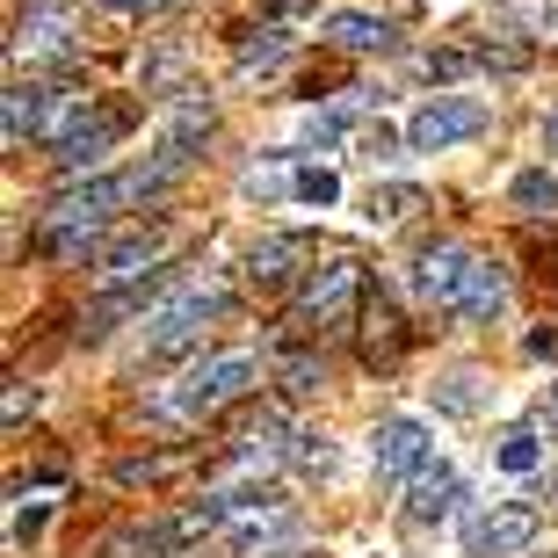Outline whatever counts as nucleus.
Listing matches in <instances>:
<instances>
[{
    "instance_id": "1",
    "label": "nucleus",
    "mask_w": 558,
    "mask_h": 558,
    "mask_svg": "<svg viewBox=\"0 0 558 558\" xmlns=\"http://www.w3.org/2000/svg\"><path fill=\"white\" fill-rule=\"evenodd\" d=\"M254 377H262V363H254V355H218V363H196V371H189L182 385L160 399V407H167L174 421H204V414H218L226 399L247 392Z\"/></svg>"
},
{
    "instance_id": "2",
    "label": "nucleus",
    "mask_w": 558,
    "mask_h": 558,
    "mask_svg": "<svg viewBox=\"0 0 558 558\" xmlns=\"http://www.w3.org/2000/svg\"><path fill=\"white\" fill-rule=\"evenodd\" d=\"M218 312H226V283H189L182 298H167V305L145 319V355L189 349V341H196V333H204Z\"/></svg>"
},
{
    "instance_id": "3",
    "label": "nucleus",
    "mask_w": 558,
    "mask_h": 558,
    "mask_svg": "<svg viewBox=\"0 0 558 558\" xmlns=\"http://www.w3.org/2000/svg\"><path fill=\"white\" fill-rule=\"evenodd\" d=\"M478 131H486V102L478 95H435V102H421L407 117V145L414 153H450V145L478 138Z\"/></svg>"
},
{
    "instance_id": "4",
    "label": "nucleus",
    "mask_w": 558,
    "mask_h": 558,
    "mask_svg": "<svg viewBox=\"0 0 558 558\" xmlns=\"http://www.w3.org/2000/svg\"><path fill=\"white\" fill-rule=\"evenodd\" d=\"M537 508H522V500H494V508H478L464 522V558H515L537 544Z\"/></svg>"
},
{
    "instance_id": "5",
    "label": "nucleus",
    "mask_w": 558,
    "mask_h": 558,
    "mask_svg": "<svg viewBox=\"0 0 558 558\" xmlns=\"http://www.w3.org/2000/svg\"><path fill=\"white\" fill-rule=\"evenodd\" d=\"M428 457H435V428L428 421H414V414H399V421H385V428L371 435V464H377V478H421L428 472Z\"/></svg>"
},
{
    "instance_id": "6",
    "label": "nucleus",
    "mask_w": 558,
    "mask_h": 558,
    "mask_svg": "<svg viewBox=\"0 0 558 558\" xmlns=\"http://www.w3.org/2000/svg\"><path fill=\"white\" fill-rule=\"evenodd\" d=\"M298 530V515H290V500H240V515L226 522V544L240 558H269L276 544Z\"/></svg>"
},
{
    "instance_id": "7",
    "label": "nucleus",
    "mask_w": 558,
    "mask_h": 558,
    "mask_svg": "<svg viewBox=\"0 0 558 558\" xmlns=\"http://www.w3.org/2000/svg\"><path fill=\"white\" fill-rule=\"evenodd\" d=\"M204 138H210V102H196V95H189V102H174V117H167L160 138H153V167L174 182V174L204 153Z\"/></svg>"
},
{
    "instance_id": "8",
    "label": "nucleus",
    "mask_w": 558,
    "mask_h": 558,
    "mask_svg": "<svg viewBox=\"0 0 558 558\" xmlns=\"http://www.w3.org/2000/svg\"><path fill=\"white\" fill-rule=\"evenodd\" d=\"M355 283H363V269H355L349 254H333L327 269L305 283V298H298V319H305V327H341V319H349Z\"/></svg>"
},
{
    "instance_id": "9",
    "label": "nucleus",
    "mask_w": 558,
    "mask_h": 558,
    "mask_svg": "<svg viewBox=\"0 0 558 558\" xmlns=\"http://www.w3.org/2000/svg\"><path fill=\"white\" fill-rule=\"evenodd\" d=\"M131 131V109H87L81 124L59 138V167L65 174H81V167H102L109 160V145Z\"/></svg>"
},
{
    "instance_id": "10",
    "label": "nucleus",
    "mask_w": 558,
    "mask_h": 558,
    "mask_svg": "<svg viewBox=\"0 0 558 558\" xmlns=\"http://www.w3.org/2000/svg\"><path fill=\"white\" fill-rule=\"evenodd\" d=\"M464 283H472V254H464V247H428L414 262V298L435 305V312H457Z\"/></svg>"
},
{
    "instance_id": "11",
    "label": "nucleus",
    "mask_w": 558,
    "mask_h": 558,
    "mask_svg": "<svg viewBox=\"0 0 558 558\" xmlns=\"http://www.w3.org/2000/svg\"><path fill=\"white\" fill-rule=\"evenodd\" d=\"M160 254H167V232L153 226V232H124V240H109L102 254H95V276L102 283H131V276H145V269H160Z\"/></svg>"
},
{
    "instance_id": "12",
    "label": "nucleus",
    "mask_w": 558,
    "mask_h": 558,
    "mask_svg": "<svg viewBox=\"0 0 558 558\" xmlns=\"http://www.w3.org/2000/svg\"><path fill=\"white\" fill-rule=\"evenodd\" d=\"M15 59H22V65L73 59V15H65V8H37V15L15 29Z\"/></svg>"
},
{
    "instance_id": "13",
    "label": "nucleus",
    "mask_w": 558,
    "mask_h": 558,
    "mask_svg": "<svg viewBox=\"0 0 558 558\" xmlns=\"http://www.w3.org/2000/svg\"><path fill=\"white\" fill-rule=\"evenodd\" d=\"M500 312H508V269H500V262H472V283H464V298H457V319L494 327Z\"/></svg>"
},
{
    "instance_id": "14",
    "label": "nucleus",
    "mask_w": 558,
    "mask_h": 558,
    "mask_svg": "<svg viewBox=\"0 0 558 558\" xmlns=\"http://www.w3.org/2000/svg\"><path fill=\"white\" fill-rule=\"evenodd\" d=\"M319 37L349 44V51H385V44H392V29H385L377 15H363V8H333V15L319 22Z\"/></svg>"
},
{
    "instance_id": "15",
    "label": "nucleus",
    "mask_w": 558,
    "mask_h": 558,
    "mask_svg": "<svg viewBox=\"0 0 558 558\" xmlns=\"http://www.w3.org/2000/svg\"><path fill=\"white\" fill-rule=\"evenodd\" d=\"M290 262H305V240H298V232H269V240L247 247V276L254 283H283Z\"/></svg>"
},
{
    "instance_id": "16",
    "label": "nucleus",
    "mask_w": 558,
    "mask_h": 558,
    "mask_svg": "<svg viewBox=\"0 0 558 558\" xmlns=\"http://www.w3.org/2000/svg\"><path fill=\"white\" fill-rule=\"evenodd\" d=\"M457 500H464L457 472H442V464H435V472H421V478H414V500H407V515H414V522H442Z\"/></svg>"
},
{
    "instance_id": "17",
    "label": "nucleus",
    "mask_w": 558,
    "mask_h": 558,
    "mask_svg": "<svg viewBox=\"0 0 558 558\" xmlns=\"http://www.w3.org/2000/svg\"><path fill=\"white\" fill-rule=\"evenodd\" d=\"M508 196H515L530 218H551V210H558V174H551V167H522L515 182H508Z\"/></svg>"
},
{
    "instance_id": "18",
    "label": "nucleus",
    "mask_w": 558,
    "mask_h": 558,
    "mask_svg": "<svg viewBox=\"0 0 558 558\" xmlns=\"http://www.w3.org/2000/svg\"><path fill=\"white\" fill-rule=\"evenodd\" d=\"M494 464H500V472H508V478H530V472H537V464H544V442H537V435H530V428H508V435H500V442H494Z\"/></svg>"
},
{
    "instance_id": "19",
    "label": "nucleus",
    "mask_w": 558,
    "mask_h": 558,
    "mask_svg": "<svg viewBox=\"0 0 558 558\" xmlns=\"http://www.w3.org/2000/svg\"><path fill=\"white\" fill-rule=\"evenodd\" d=\"M44 102H51V87H15V95H8V138H37L44 131Z\"/></svg>"
},
{
    "instance_id": "20",
    "label": "nucleus",
    "mask_w": 558,
    "mask_h": 558,
    "mask_svg": "<svg viewBox=\"0 0 558 558\" xmlns=\"http://www.w3.org/2000/svg\"><path fill=\"white\" fill-rule=\"evenodd\" d=\"M290 59V29H254L247 44H240V73H269V65Z\"/></svg>"
},
{
    "instance_id": "21",
    "label": "nucleus",
    "mask_w": 558,
    "mask_h": 558,
    "mask_svg": "<svg viewBox=\"0 0 558 558\" xmlns=\"http://www.w3.org/2000/svg\"><path fill=\"white\" fill-rule=\"evenodd\" d=\"M414 204H421L414 189H371V196H363V218H371V226H399Z\"/></svg>"
},
{
    "instance_id": "22",
    "label": "nucleus",
    "mask_w": 558,
    "mask_h": 558,
    "mask_svg": "<svg viewBox=\"0 0 558 558\" xmlns=\"http://www.w3.org/2000/svg\"><path fill=\"white\" fill-rule=\"evenodd\" d=\"M290 196H305V204H319V210H327V204H341V174H333V167H305Z\"/></svg>"
},
{
    "instance_id": "23",
    "label": "nucleus",
    "mask_w": 558,
    "mask_h": 558,
    "mask_svg": "<svg viewBox=\"0 0 558 558\" xmlns=\"http://www.w3.org/2000/svg\"><path fill=\"white\" fill-rule=\"evenodd\" d=\"M341 124H349V109H312V117H305V145H333Z\"/></svg>"
},
{
    "instance_id": "24",
    "label": "nucleus",
    "mask_w": 558,
    "mask_h": 558,
    "mask_svg": "<svg viewBox=\"0 0 558 558\" xmlns=\"http://www.w3.org/2000/svg\"><path fill=\"white\" fill-rule=\"evenodd\" d=\"M283 385H290V392H319V385H327V371H319L312 355H290V363H283Z\"/></svg>"
},
{
    "instance_id": "25",
    "label": "nucleus",
    "mask_w": 558,
    "mask_h": 558,
    "mask_svg": "<svg viewBox=\"0 0 558 558\" xmlns=\"http://www.w3.org/2000/svg\"><path fill=\"white\" fill-rule=\"evenodd\" d=\"M240 189H247V196H283V189H298V174H283V167H254Z\"/></svg>"
},
{
    "instance_id": "26",
    "label": "nucleus",
    "mask_w": 558,
    "mask_h": 558,
    "mask_svg": "<svg viewBox=\"0 0 558 558\" xmlns=\"http://www.w3.org/2000/svg\"><path fill=\"white\" fill-rule=\"evenodd\" d=\"M44 522H51V508H44V500H29V508L15 515V544H37V537H44Z\"/></svg>"
},
{
    "instance_id": "27",
    "label": "nucleus",
    "mask_w": 558,
    "mask_h": 558,
    "mask_svg": "<svg viewBox=\"0 0 558 558\" xmlns=\"http://www.w3.org/2000/svg\"><path fill=\"white\" fill-rule=\"evenodd\" d=\"M442 407H450V414H472V407H478V377H450Z\"/></svg>"
},
{
    "instance_id": "28",
    "label": "nucleus",
    "mask_w": 558,
    "mask_h": 558,
    "mask_svg": "<svg viewBox=\"0 0 558 558\" xmlns=\"http://www.w3.org/2000/svg\"><path fill=\"white\" fill-rule=\"evenodd\" d=\"M298 464H305V472H327V464H333V450L319 442V435H298Z\"/></svg>"
},
{
    "instance_id": "29",
    "label": "nucleus",
    "mask_w": 558,
    "mask_h": 558,
    "mask_svg": "<svg viewBox=\"0 0 558 558\" xmlns=\"http://www.w3.org/2000/svg\"><path fill=\"white\" fill-rule=\"evenodd\" d=\"M102 8H117V15H160V8H174V0H102Z\"/></svg>"
},
{
    "instance_id": "30",
    "label": "nucleus",
    "mask_w": 558,
    "mask_h": 558,
    "mask_svg": "<svg viewBox=\"0 0 558 558\" xmlns=\"http://www.w3.org/2000/svg\"><path fill=\"white\" fill-rule=\"evenodd\" d=\"M22 414H37V392H29V385H15V392H8V421H22Z\"/></svg>"
},
{
    "instance_id": "31",
    "label": "nucleus",
    "mask_w": 558,
    "mask_h": 558,
    "mask_svg": "<svg viewBox=\"0 0 558 558\" xmlns=\"http://www.w3.org/2000/svg\"><path fill=\"white\" fill-rule=\"evenodd\" d=\"M544 145H551V153H558V109H551V117H544Z\"/></svg>"
},
{
    "instance_id": "32",
    "label": "nucleus",
    "mask_w": 558,
    "mask_h": 558,
    "mask_svg": "<svg viewBox=\"0 0 558 558\" xmlns=\"http://www.w3.org/2000/svg\"><path fill=\"white\" fill-rule=\"evenodd\" d=\"M269 558H319V551H269Z\"/></svg>"
},
{
    "instance_id": "33",
    "label": "nucleus",
    "mask_w": 558,
    "mask_h": 558,
    "mask_svg": "<svg viewBox=\"0 0 558 558\" xmlns=\"http://www.w3.org/2000/svg\"><path fill=\"white\" fill-rule=\"evenodd\" d=\"M544 407H551V414H558V392H551V399H544Z\"/></svg>"
}]
</instances>
